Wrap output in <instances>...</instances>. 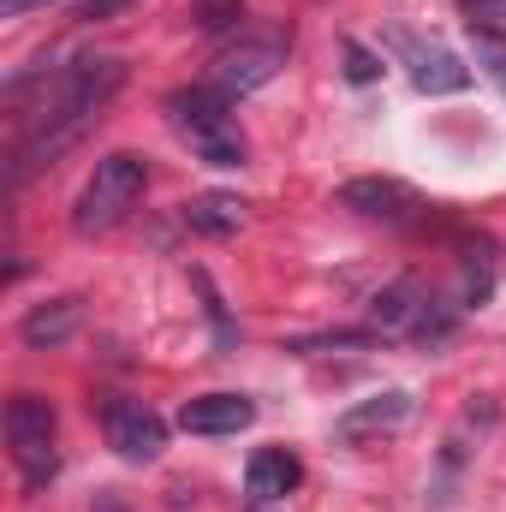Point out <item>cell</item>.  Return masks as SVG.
<instances>
[{"mask_svg": "<svg viewBox=\"0 0 506 512\" xmlns=\"http://www.w3.org/2000/svg\"><path fill=\"white\" fill-rule=\"evenodd\" d=\"M489 239H477V245H465V304H489V292H495V262H489Z\"/></svg>", "mask_w": 506, "mask_h": 512, "instance_id": "obj_16", "label": "cell"}, {"mask_svg": "<svg viewBox=\"0 0 506 512\" xmlns=\"http://www.w3.org/2000/svg\"><path fill=\"white\" fill-rule=\"evenodd\" d=\"M143 185H149V161H143V155H131V149L102 155L96 173H90V185H84L78 203H72V233H78V239L114 233L131 209L143 203Z\"/></svg>", "mask_w": 506, "mask_h": 512, "instance_id": "obj_2", "label": "cell"}, {"mask_svg": "<svg viewBox=\"0 0 506 512\" xmlns=\"http://www.w3.org/2000/svg\"><path fill=\"white\" fill-rule=\"evenodd\" d=\"M465 30H471V54L483 66V78L506 96V30H495L489 18H465Z\"/></svg>", "mask_w": 506, "mask_h": 512, "instance_id": "obj_15", "label": "cell"}, {"mask_svg": "<svg viewBox=\"0 0 506 512\" xmlns=\"http://www.w3.org/2000/svg\"><path fill=\"white\" fill-rule=\"evenodd\" d=\"M459 6H465V18H489V24L506 18V0H459Z\"/></svg>", "mask_w": 506, "mask_h": 512, "instance_id": "obj_19", "label": "cell"}, {"mask_svg": "<svg viewBox=\"0 0 506 512\" xmlns=\"http://www.w3.org/2000/svg\"><path fill=\"white\" fill-rule=\"evenodd\" d=\"M126 84V60L120 54H84L72 66H60L54 78H42V96L30 108H18L12 131V155H6V185L18 191L30 173L54 167L72 143H84V131L108 114V102Z\"/></svg>", "mask_w": 506, "mask_h": 512, "instance_id": "obj_1", "label": "cell"}, {"mask_svg": "<svg viewBox=\"0 0 506 512\" xmlns=\"http://www.w3.org/2000/svg\"><path fill=\"white\" fill-rule=\"evenodd\" d=\"M423 310H429L423 286L417 280H393L387 292H376V334H411L423 322Z\"/></svg>", "mask_w": 506, "mask_h": 512, "instance_id": "obj_14", "label": "cell"}, {"mask_svg": "<svg viewBox=\"0 0 506 512\" xmlns=\"http://www.w3.org/2000/svg\"><path fill=\"white\" fill-rule=\"evenodd\" d=\"M185 227L203 233V239H227V233L245 227V203L233 191H203V197L185 203Z\"/></svg>", "mask_w": 506, "mask_h": 512, "instance_id": "obj_13", "label": "cell"}, {"mask_svg": "<svg viewBox=\"0 0 506 512\" xmlns=\"http://www.w3.org/2000/svg\"><path fill=\"white\" fill-rule=\"evenodd\" d=\"M280 66H286V36H256V42L227 48V54L209 66V78H203V84L239 108V102L256 96L262 84H274V72H280Z\"/></svg>", "mask_w": 506, "mask_h": 512, "instance_id": "obj_5", "label": "cell"}, {"mask_svg": "<svg viewBox=\"0 0 506 512\" xmlns=\"http://www.w3.org/2000/svg\"><path fill=\"white\" fill-rule=\"evenodd\" d=\"M6 447L18 465V483L36 495L60 477V423L42 393H12L6 399Z\"/></svg>", "mask_w": 506, "mask_h": 512, "instance_id": "obj_4", "label": "cell"}, {"mask_svg": "<svg viewBox=\"0 0 506 512\" xmlns=\"http://www.w3.org/2000/svg\"><path fill=\"white\" fill-rule=\"evenodd\" d=\"M36 6H48V0H0V18H24V12H36Z\"/></svg>", "mask_w": 506, "mask_h": 512, "instance_id": "obj_20", "label": "cell"}, {"mask_svg": "<svg viewBox=\"0 0 506 512\" xmlns=\"http://www.w3.org/2000/svg\"><path fill=\"white\" fill-rule=\"evenodd\" d=\"M411 417V393H381V399H370V405H352L334 429H340V441H370V435H387V429H399Z\"/></svg>", "mask_w": 506, "mask_h": 512, "instance_id": "obj_12", "label": "cell"}, {"mask_svg": "<svg viewBox=\"0 0 506 512\" xmlns=\"http://www.w3.org/2000/svg\"><path fill=\"white\" fill-rule=\"evenodd\" d=\"M96 512H126V501L120 495H96Z\"/></svg>", "mask_w": 506, "mask_h": 512, "instance_id": "obj_21", "label": "cell"}, {"mask_svg": "<svg viewBox=\"0 0 506 512\" xmlns=\"http://www.w3.org/2000/svg\"><path fill=\"white\" fill-rule=\"evenodd\" d=\"M340 203H346L352 215H364V221H387V227H405V221H417V215L429 209L405 179H387V173L346 179V185H340Z\"/></svg>", "mask_w": 506, "mask_h": 512, "instance_id": "obj_8", "label": "cell"}, {"mask_svg": "<svg viewBox=\"0 0 506 512\" xmlns=\"http://www.w3.org/2000/svg\"><path fill=\"white\" fill-rule=\"evenodd\" d=\"M387 42H393V54L405 60V72H411V84H417L423 96H459V90L471 84V66H465L453 48H441V42H423V36H411V30H393Z\"/></svg>", "mask_w": 506, "mask_h": 512, "instance_id": "obj_7", "label": "cell"}, {"mask_svg": "<svg viewBox=\"0 0 506 512\" xmlns=\"http://www.w3.org/2000/svg\"><path fill=\"white\" fill-rule=\"evenodd\" d=\"M346 78H352V84H376L381 78V60L364 42H346Z\"/></svg>", "mask_w": 506, "mask_h": 512, "instance_id": "obj_17", "label": "cell"}, {"mask_svg": "<svg viewBox=\"0 0 506 512\" xmlns=\"http://www.w3.org/2000/svg\"><path fill=\"white\" fill-rule=\"evenodd\" d=\"M120 6H126V0H72V12H78V18H114Z\"/></svg>", "mask_w": 506, "mask_h": 512, "instance_id": "obj_18", "label": "cell"}, {"mask_svg": "<svg viewBox=\"0 0 506 512\" xmlns=\"http://www.w3.org/2000/svg\"><path fill=\"white\" fill-rule=\"evenodd\" d=\"M78 322H84V304H78V298H48V304H36V310L18 322V340L36 346V352H48V346H66Z\"/></svg>", "mask_w": 506, "mask_h": 512, "instance_id": "obj_11", "label": "cell"}, {"mask_svg": "<svg viewBox=\"0 0 506 512\" xmlns=\"http://www.w3.org/2000/svg\"><path fill=\"white\" fill-rule=\"evenodd\" d=\"M102 429H108V447L131 459V465H149V459H161V447H167V423L143 405V399H126V393H114V399H102Z\"/></svg>", "mask_w": 506, "mask_h": 512, "instance_id": "obj_6", "label": "cell"}, {"mask_svg": "<svg viewBox=\"0 0 506 512\" xmlns=\"http://www.w3.org/2000/svg\"><path fill=\"white\" fill-rule=\"evenodd\" d=\"M256 423V405L245 393H197L179 405V429L185 435H239Z\"/></svg>", "mask_w": 506, "mask_h": 512, "instance_id": "obj_9", "label": "cell"}, {"mask_svg": "<svg viewBox=\"0 0 506 512\" xmlns=\"http://www.w3.org/2000/svg\"><path fill=\"white\" fill-rule=\"evenodd\" d=\"M298 483H304V465H298V453H286V447H262V453H251V465H245L251 501H280V495H292Z\"/></svg>", "mask_w": 506, "mask_h": 512, "instance_id": "obj_10", "label": "cell"}, {"mask_svg": "<svg viewBox=\"0 0 506 512\" xmlns=\"http://www.w3.org/2000/svg\"><path fill=\"white\" fill-rule=\"evenodd\" d=\"M167 120H173V131H179L209 167H245V131L233 120V102L215 96L209 84L173 90V96H167Z\"/></svg>", "mask_w": 506, "mask_h": 512, "instance_id": "obj_3", "label": "cell"}, {"mask_svg": "<svg viewBox=\"0 0 506 512\" xmlns=\"http://www.w3.org/2000/svg\"><path fill=\"white\" fill-rule=\"evenodd\" d=\"M251 512H286L280 501H251Z\"/></svg>", "mask_w": 506, "mask_h": 512, "instance_id": "obj_22", "label": "cell"}]
</instances>
